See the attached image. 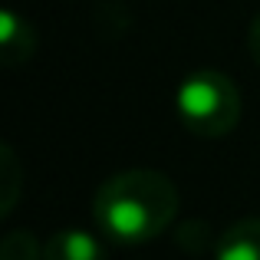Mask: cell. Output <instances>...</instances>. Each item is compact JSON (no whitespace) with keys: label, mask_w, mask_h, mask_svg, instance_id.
<instances>
[{"label":"cell","mask_w":260,"mask_h":260,"mask_svg":"<svg viewBox=\"0 0 260 260\" xmlns=\"http://www.w3.org/2000/svg\"><path fill=\"white\" fill-rule=\"evenodd\" d=\"M178 204H181L178 188L165 172L125 168L99 184L92 217L109 241L148 244L172 228Z\"/></svg>","instance_id":"obj_1"},{"label":"cell","mask_w":260,"mask_h":260,"mask_svg":"<svg viewBox=\"0 0 260 260\" xmlns=\"http://www.w3.org/2000/svg\"><path fill=\"white\" fill-rule=\"evenodd\" d=\"M241 89L221 70H194L175 89V112L191 135L224 139L241 122Z\"/></svg>","instance_id":"obj_2"},{"label":"cell","mask_w":260,"mask_h":260,"mask_svg":"<svg viewBox=\"0 0 260 260\" xmlns=\"http://www.w3.org/2000/svg\"><path fill=\"white\" fill-rule=\"evenodd\" d=\"M37 50V33L33 23L17 10H4L0 13V63L7 70H17Z\"/></svg>","instance_id":"obj_3"},{"label":"cell","mask_w":260,"mask_h":260,"mask_svg":"<svg viewBox=\"0 0 260 260\" xmlns=\"http://www.w3.org/2000/svg\"><path fill=\"white\" fill-rule=\"evenodd\" d=\"M43 260H106V247L92 231L59 228L46 237Z\"/></svg>","instance_id":"obj_4"},{"label":"cell","mask_w":260,"mask_h":260,"mask_svg":"<svg viewBox=\"0 0 260 260\" xmlns=\"http://www.w3.org/2000/svg\"><path fill=\"white\" fill-rule=\"evenodd\" d=\"M214 260H260V217H244L221 231Z\"/></svg>","instance_id":"obj_5"},{"label":"cell","mask_w":260,"mask_h":260,"mask_svg":"<svg viewBox=\"0 0 260 260\" xmlns=\"http://www.w3.org/2000/svg\"><path fill=\"white\" fill-rule=\"evenodd\" d=\"M0 260H43V247L33 237V231L17 228L7 231L4 241H0Z\"/></svg>","instance_id":"obj_6"},{"label":"cell","mask_w":260,"mask_h":260,"mask_svg":"<svg viewBox=\"0 0 260 260\" xmlns=\"http://www.w3.org/2000/svg\"><path fill=\"white\" fill-rule=\"evenodd\" d=\"M17 172H20L17 155H13V148L7 145V148H4V178H7V184H10V194L4 198V208H0V214H10V211H13V201H17Z\"/></svg>","instance_id":"obj_7"},{"label":"cell","mask_w":260,"mask_h":260,"mask_svg":"<svg viewBox=\"0 0 260 260\" xmlns=\"http://www.w3.org/2000/svg\"><path fill=\"white\" fill-rule=\"evenodd\" d=\"M247 50H250V56H254V63L260 66V13L254 17V23H250V33H247Z\"/></svg>","instance_id":"obj_8"}]
</instances>
